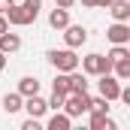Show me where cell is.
Listing matches in <instances>:
<instances>
[{"instance_id":"cell-1","label":"cell","mask_w":130,"mask_h":130,"mask_svg":"<svg viewBox=\"0 0 130 130\" xmlns=\"http://www.w3.org/2000/svg\"><path fill=\"white\" fill-rule=\"evenodd\" d=\"M61 109H64L70 118H76V115H85V112L91 109V97H88V94H67Z\"/></svg>"},{"instance_id":"cell-2","label":"cell","mask_w":130,"mask_h":130,"mask_svg":"<svg viewBox=\"0 0 130 130\" xmlns=\"http://www.w3.org/2000/svg\"><path fill=\"white\" fill-rule=\"evenodd\" d=\"M48 61L58 67L61 73H76V67H79V58H76V52L73 48H64V52H48Z\"/></svg>"},{"instance_id":"cell-3","label":"cell","mask_w":130,"mask_h":130,"mask_svg":"<svg viewBox=\"0 0 130 130\" xmlns=\"http://www.w3.org/2000/svg\"><path fill=\"white\" fill-rule=\"evenodd\" d=\"M82 67H85V73H91V76L112 73V61H109V58H103V55H88V58L82 61Z\"/></svg>"},{"instance_id":"cell-4","label":"cell","mask_w":130,"mask_h":130,"mask_svg":"<svg viewBox=\"0 0 130 130\" xmlns=\"http://www.w3.org/2000/svg\"><path fill=\"white\" fill-rule=\"evenodd\" d=\"M118 94H121L118 79H115L112 73H100V97H106V100H118Z\"/></svg>"},{"instance_id":"cell-5","label":"cell","mask_w":130,"mask_h":130,"mask_svg":"<svg viewBox=\"0 0 130 130\" xmlns=\"http://www.w3.org/2000/svg\"><path fill=\"white\" fill-rule=\"evenodd\" d=\"M64 30H67V33H64V39H67V45H70V48H79V45L88 39V30H85L82 24H67Z\"/></svg>"},{"instance_id":"cell-6","label":"cell","mask_w":130,"mask_h":130,"mask_svg":"<svg viewBox=\"0 0 130 130\" xmlns=\"http://www.w3.org/2000/svg\"><path fill=\"white\" fill-rule=\"evenodd\" d=\"M21 109H27V115H30V118H42V115H45V109H48V103L39 97V94H33V97H27L24 103H21Z\"/></svg>"},{"instance_id":"cell-7","label":"cell","mask_w":130,"mask_h":130,"mask_svg":"<svg viewBox=\"0 0 130 130\" xmlns=\"http://www.w3.org/2000/svg\"><path fill=\"white\" fill-rule=\"evenodd\" d=\"M106 36H109L115 45H127L130 42V27L124 24V21H118V24H112V27L106 30Z\"/></svg>"},{"instance_id":"cell-8","label":"cell","mask_w":130,"mask_h":130,"mask_svg":"<svg viewBox=\"0 0 130 130\" xmlns=\"http://www.w3.org/2000/svg\"><path fill=\"white\" fill-rule=\"evenodd\" d=\"M6 18H9V24H18V27H21V24H30V21H33L30 15H27V9H24V6H15V3L6 9Z\"/></svg>"},{"instance_id":"cell-9","label":"cell","mask_w":130,"mask_h":130,"mask_svg":"<svg viewBox=\"0 0 130 130\" xmlns=\"http://www.w3.org/2000/svg\"><path fill=\"white\" fill-rule=\"evenodd\" d=\"M18 48H21V39H18V36H15V33H0V52H3V55H9V52H18Z\"/></svg>"},{"instance_id":"cell-10","label":"cell","mask_w":130,"mask_h":130,"mask_svg":"<svg viewBox=\"0 0 130 130\" xmlns=\"http://www.w3.org/2000/svg\"><path fill=\"white\" fill-rule=\"evenodd\" d=\"M91 130H115V121L106 118V112H91Z\"/></svg>"},{"instance_id":"cell-11","label":"cell","mask_w":130,"mask_h":130,"mask_svg":"<svg viewBox=\"0 0 130 130\" xmlns=\"http://www.w3.org/2000/svg\"><path fill=\"white\" fill-rule=\"evenodd\" d=\"M109 6H112L109 12L115 15V21H127V18H130V3H127V0H112Z\"/></svg>"},{"instance_id":"cell-12","label":"cell","mask_w":130,"mask_h":130,"mask_svg":"<svg viewBox=\"0 0 130 130\" xmlns=\"http://www.w3.org/2000/svg\"><path fill=\"white\" fill-rule=\"evenodd\" d=\"M18 94H21V97H33V94H39V82H36L33 76H24V79L18 82Z\"/></svg>"},{"instance_id":"cell-13","label":"cell","mask_w":130,"mask_h":130,"mask_svg":"<svg viewBox=\"0 0 130 130\" xmlns=\"http://www.w3.org/2000/svg\"><path fill=\"white\" fill-rule=\"evenodd\" d=\"M48 24H52V27H61V30L70 24V15H67V9H64V6H58V9L48 15Z\"/></svg>"},{"instance_id":"cell-14","label":"cell","mask_w":130,"mask_h":130,"mask_svg":"<svg viewBox=\"0 0 130 130\" xmlns=\"http://www.w3.org/2000/svg\"><path fill=\"white\" fill-rule=\"evenodd\" d=\"M48 130H70V115H61V112L55 109V115H52V121H48Z\"/></svg>"},{"instance_id":"cell-15","label":"cell","mask_w":130,"mask_h":130,"mask_svg":"<svg viewBox=\"0 0 130 130\" xmlns=\"http://www.w3.org/2000/svg\"><path fill=\"white\" fill-rule=\"evenodd\" d=\"M70 94H88L85 76H73V73H70Z\"/></svg>"},{"instance_id":"cell-16","label":"cell","mask_w":130,"mask_h":130,"mask_svg":"<svg viewBox=\"0 0 130 130\" xmlns=\"http://www.w3.org/2000/svg\"><path fill=\"white\" fill-rule=\"evenodd\" d=\"M21 103H24L21 94H6V97H3V109L12 115V112H18V109H21Z\"/></svg>"},{"instance_id":"cell-17","label":"cell","mask_w":130,"mask_h":130,"mask_svg":"<svg viewBox=\"0 0 130 130\" xmlns=\"http://www.w3.org/2000/svg\"><path fill=\"white\" fill-rule=\"evenodd\" d=\"M112 70H115V76H118V79H130V58L115 61V64H112Z\"/></svg>"},{"instance_id":"cell-18","label":"cell","mask_w":130,"mask_h":130,"mask_svg":"<svg viewBox=\"0 0 130 130\" xmlns=\"http://www.w3.org/2000/svg\"><path fill=\"white\" fill-rule=\"evenodd\" d=\"M55 94H70V73H61L58 79H55Z\"/></svg>"},{"instance_id":"cell-19","label":"cell","mask_w":130,"mask_h":130,"mask_svg":"<svg viewBox=\"0 0 130 130\" xmlns=\"http://www.w3.org/2000/svg\"><path fill=\"white\" fill-rule=\"evenodd\" d=\"M21 6L27 9V15H30L33 21H36V15H39V9H42V0H24Z\"/></svg>"},{"instance_id":"cell-20","label":"cell","mask_w":130,"mask_h":130,"mask_svg":"<svg viewBox=\"0 0 130 130\" xmlns=\"http://www.w3.org/2000/svg\"><path fill=\"white\" fill-rule=\"evenodd\" d=\"M121 58H130L127 45H115V48L109 52V61H112V64H115V61H121Z\"/></svg>"},{"instance_id":"cell-21","label":"cell","mask_w":130,"mask_h":130,"mask_svg":"<svg viewBox=\"0 0 130 130\" xmlns=\"http://www.w3.org/2000/svg\"><path fill=\"white\" fill-rule=\"evenodd\" d=\"M88 112H109V100H106V97L91 100V109H88Z\"/></svg>"},{"instance_id":"cell-22","label":"cell","mask_w":130,"mask_h":130,"mask_svg":"<svg viewBox=\"0 0 130 130\" xmlns=\"http://www.w3.org/2000/svg\"><path fill=\"white\" fill-rule=\"evenodd\" d=\"M64 106V94H52V100H48V109H61Z\"/></svg>"},{"instance_id":"cell-23","label":"cell","mask_w":130,"mask_h":130,"mask_svg":"<svg viewBox=\"0 0 130 130\" xmlns=\"http://www.w3.org/2000/svg\"><path fill=\"white\" fill-rule=\"evenodd\" d=\"M21 130H39V118H27V121L21 124Z\"/></svg>"},{"instance_id":"cell-24","label":"cell","mask_w":130,"mask_h":130,"mask_svg":"<svg viewBox=\"0 0 130 130\" xmlns=\"http://www.w3.org/2000/svg\"><path fill=\"white\" fill-rule=\"evenodd\" d=\"M12 6V0H0V15H6V9Z\"/></svg>"},{"instance_id":"cell-25","label":"cell","mask_w":130,"mask_h":130,"mask_svg":"<svg viewBox=\"0 0 130 130\" xmlns=\"http://www.w3.org/2000/svg\"><path fill=\"white\" fill-rule=\"evenodd\" d=\"M6 30H9V21H6V18L0 15V33H6Z\"/></svg>"},{"instance_id":"cell-26","label":"cell","mask_w":130,"mask_h":130,"mask_svg":"<svg viewBox=\"0 0 130 130\" xmlns=\"http://www.w3.org/2000/svg\"><path fill=\"white\" fill-rule=\"evenodd\" d=\"M73 3H76V0H58V6H64V9H70Z\"/></svg>"},{"instance_id":"cell-27","label":"cell","mask_w":130,"mask_h":130,"mask_svg":"<svg viewBox=\"0 0 130 130\" xmlns=\"http://www.w3.org/2000/svg\"><path fill=\"white\" fill-rule=\"evenodd\" d=\"M3 67H6V55L0 52V70H3Z\"/></svg>"},{"instance_id":"cell-28","label":"cell","mask_w":130,"mask_h":130,"mask_svg":"<svg viewBox=\"0 0 130 130\" xmlns=\"http://www.w3.org/2000/svg\"><path fill=\"white\" fill-rule=\"evenodd\" d=\"M82 3H85V6H97V0H82Z\"/></svg>"},{"instance_id":"cell-29","label":"cell","mask_w":130,"mask_h":130,"mask_svg":"<svg viewBox=\"0 0 130 130\" xmlns=\"http://www.w3.org/2000/svg\"><path fill=\"white\" fill-rule=\"evenodd\" d=\"M109 3H112V0H97V6H109Z\"/></svg>"}]
</instances>
